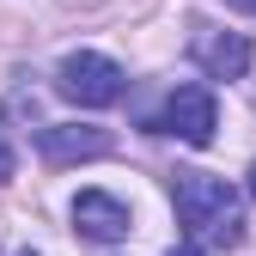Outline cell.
Returning a JSON list of instances; mask_svg holds the SVG:
<instances>
[{
	"label": "cell",
	"mask_w": 256,
	"mask_h": 256,
	"mask_svg": "<svg viewBox=\"0 0 256 256\" xmlns=\"http://www.w3.org/2000/svg\"><path fill=\"white\" fill-rule=\"evenodd\" d=\"M238 6H244V12H256V0H238Z\"/></svg>",
	"instance_id": "10"
},
{
	"label": "cell",
	"mask_w": 256,
	"mask_h": 256,
	"mask_svg": "<svg viewBox=\"0 0 256 256\" xmlns=\"http://www.w3.org/2000/svg\"><path fill=\"white\" fill-rule=\"evenodd\" d=\"M55 86H61V98H74V104H86V110H110L122 92H128V74L116 68L110 55L80 49V55H68V61L55 68Z\"/></svg>",
	"instance_id": "2"
},
{
	"label": "cell",
	"mask_w": 256,
	"mask_h": 256,
	"mask_svg": "<svg viewBox=\"0 0 256 256\" xmlns=\"http://www.w3.org/2000/svg\"><path fill=\"white\" fill-rule=\"evenodd\" d=\"M165 256H214V250H208V244H196V238H183V244H171Z\"/></svg>",
	"instance_id": "7"
},
{
	"label": "cell",
	"mask_w": 256,
	"mask_h": 256,
	"mask_svg": "<svg viewBox=\"0 0 256 256\" xmlns=\"http://www.w3.org/2000/svg\"><path fill=\"white\" fill-rule=\"evenodd\" d=\"M74 226H80L86 238H98V244H116V238H128L134 214H128L116 196H104V189H80V202H74Z\"/></svg>",
	"instance_id": "6"
},
{
	"label": "cell",
	"mask_w": 256,
	"mask_h": 256,
	"mask_svg": "<svg viewBox=\"0 0 256 256\" xmlns=\"http://www.w3.org/2000/svg\"><path fill=\"white\" fill-rule=\"evenodd\" d=\"M214 128H220V104L208 86H177L158 110V134H177L183 146H214Z\"/></svg>",
	"instance_id": "3"
},
{
	"label": "cell",
	"mask_w": 256,
	"mask_h": 256,
	"mask_svg": "<svg viewBox=\"0 0 256 256\" xmlns=\"http://www.w3.org/2000/svg\"><path fill=\"white\" fill-rule=\"evenodd\" d=\"M37 146L49 165H86V158H104L116 140H110V128H92V122H49Z\"/></svg>",
	"instance_id": "4"
},
{
	"label": "cell",
	"mask_w": 256,
	"mask_h": 256,
	"mask_svg": "<svg viewBox=\"0 0 256 256\" xmlns=\"http://www.w3.org/2000/svg\"><path fill=\"white\" fill-rule=\"evenodd\" d=\"M250 202H256V165H250Z\"/></svg>",
	"instance_id": "9"
},
{
	"label": "cell",
	"mask_w": 256,
	"mask_h": 256,
	"mask_svg": "<svg viewBox=\"0 0 256 256\" xmlns=\"http://www.w3.org/2000/svg\"><path fill=\"white\" fill-rule=\"evenodd\" d=\"M171 202H177V220L196 244H208V250H238L244 244V202L226 177L183 171L171 183Z\"/></svg>",
	"instance_id": "1"
},
{
	"label": "cell",
	"mask_w": 256,
	"mask_h": 256,
	"mask_svg": "<svg viewBox=\"0 0 256 256\" xmlns=\"http://www.w3.org/2000/svg\"><path fill=\"white\" fill-rule=\"evenodd\" d=\"M24 256H30V250H24Z\"/></svg>",
	"instance_id": "11"
},
{
	"label": "cell",
	"mask_w": 256,
	"mask_h": 256,
	"mask_svg": "<svg viewBox=\"0 0 256 256\" xmlns=\"http://www.w3.org/2000/svg\"><path fill=\"white\" fill-rule=\"evenodd\" d=\"M12 177V146H6V134H0V183Z\"/></svg>",
	"instance_id": "8"
},
{
	"label": "cell",
	"mask_w": 256,
	"mask_h": 256,
	"mask_svg": "<svg viewBox=\"0 0 256 256\" xmlns=\"http://www.w3.org/2000/svg\"><path fill=\"white\" fill-rule=\"evenodd\" d=\"M189 55H196V68L208 80H244L250 74V43L238 37V30H196Z\"/></svg>",
	"instance_id": "5"
}]
</instances>
